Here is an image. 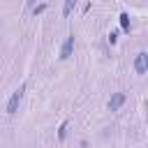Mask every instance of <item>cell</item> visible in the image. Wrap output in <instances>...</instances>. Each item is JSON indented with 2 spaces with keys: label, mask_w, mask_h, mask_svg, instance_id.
I'll list each match as a JSON object with an SVG mask.
<instances>
[{
  "label": "cell",
  "mask_w": 148,
  "mask_h": 148,
  "mask_svg": "<svg viewBox=\"0 0 148 148\" xmlns=\"http://www.w3.org/2000/svg\"><path fill=\"white\" fill-rule=\"evenodd\" d=\"M23 92H25V86H18V88L12 92V97H9V102H7V113H16V111H18V104H21V99H23Z\"/></svg>",
  "instance_id": "6da1fadb"
},
{
  "label": "cell",
  "mask_w": 148,
  "mask_h": 148,
  "mask_svg": "<svg viewBox=\"0 0 148 148\" xmlns=\"http://www.w3.org/2000/svg\"><path fill=\"white\" fill-rule=\"evenodd\" d=\"M120 28H123V32H130V16L125 12L120 14Z\"/></svg>",
  "instance_id": "8992f818"
},
{
  "label": "cell",
  "mask_w": 148,
  "mask_h": 148,
  "mask_svg": "<svg viewBox=\"0 0 148 148\" xmlns=\"http://www.w3.org/2000/svg\"><path fill=\"white\" fill-rule=\"evenodd\" d=\"M134 69H136V74H146V69H148V53H146V51H139V53H136Z\"/></svg>",
  "instance_id": "7a4b0ae2"
},
{
  "label": "cell",
  "mask_w": 148,
  "mask_h": 148,
  "mask_svg": "<svg viewBox=\"0 0 148 148\" xmlns=\"http://www.w3.org/2000/svg\"><path fill=\"white\" fill-rule=\"evenodd\" d=\"M25 2H28V7H35V2H37V0H25Z\"/></svg>",
  "instance_id": "30bf717a"
},
{
  "label": "cell",
  "mask_w": 148,
  "mask_h": 148,
  "mask_svg": "<svg viewBox=\"0 0 148 148\" xmlns=\"http://www.w3.org/2000/svg\"><path fill=\"white\" fill-rule=\"evenodd\" d=\"M72 51H74V35H69V37L62 42V46H60V60H67V58L72 56Z\"/></svg>",
  "instance_id": "3957f363"
},
{
  "label": "cell",
  "mask_w": 148,
  "mask_h": 148,
  "mask_svg": "<svg viewBox=\"0 0 148 148\" xmlns=\"http://www.w3.org/2000/svg\"><path fill=\"white\" fill-rule=\"evenodd\" d=\"M74 5H76V0H65V5H62V16H69L72 9H74Z\"/></svg>",
  "instance_id": "5b68a950"
},
{
  "label": "cell",
  "mask_w": 148,
  "mask_h": 148,
  "mask_svg": "<svg viewBox=\"0 0 148 148\" xmlns=\"http://www.w3.org/2000/svg\"><path fill=\"white\" fill-rule=\"evenodd\" d=\"M44 9H46V5H44V2H42V5H35V7H32V14H42Z\"/></svg>",
  "instance_id": "ba28073f"
},
{
  "label": "cell",
  "mask_w": 148,
  "mask_h": 148,
  "mask_svg": "<svg viewBox=\"0 0 148 148\" xmlns=\"http://www.w3.org/2000/svg\"><path fill=\"white\" fill-rule=\"evenodd\" d=\"M106 39H109V44H116V39H118V32H109V37H106Z\"/></svg>",
  "instance_id": "9c48e42d"
},
{
  "label": "cell",
  "mask_w": 148,
  "mask_h": 148,
  "mask_svg": "<svg viewBox=\"0 0 148 148\" xmlns=\"http://www.w3.org/2000/svg\"><path fill=\"white\" fill-rule=\"evenodd\" d=\"M125 99H127V97H125V92H113V95H111V99H109V109H111V111H118V109L125 104Z\"/></svg>",
  "instance_id": "277c9868"
},
{
  "label": "cell",
  "mask_w": 148,
  "mask_h": 148,
  "mask_svg": "<svg viewBox=\"0 0 148 148\" xmlns=\"http://www.w3.org/2000/svg\"><path fill=\"white\" fill-rule=\"evenodd\" d=\"M65 136H67V120H65V123L60 125V130H58V139L65 141Z\"/></svg>",
  "instance_id": "52a82bcc"
}]
</instances>
